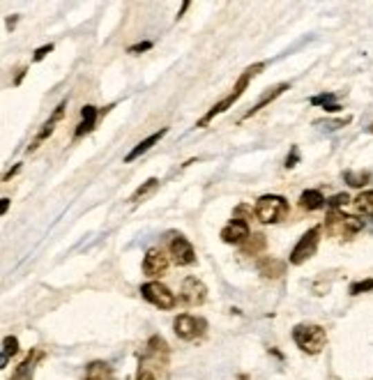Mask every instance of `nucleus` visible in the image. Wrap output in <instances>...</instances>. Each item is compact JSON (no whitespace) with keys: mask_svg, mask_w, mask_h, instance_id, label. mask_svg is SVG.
Wrapping results in <instances>:
<instances>
[{"mask_svg":"<svg viewBox=\"0 0 373 380\" xmlns=\"http://www.w3.org/2000/svg\"><path fill=\"white\" fill-rule=\"evenodd\" d=\"M254 212L260 224H279L288 214V200L279 193H265V196L256 200Z\"/></svg>","mask_w":373,"mask_h":380,"instance_id":"20e7f679","label":"nucleus"},{"mask_svg":"<svg viewBox=\"0 0 373 380\" xmlns=\"http://www.w3.org/2000/svg\"><path fill=\"white\" fill-rule=\"evenodd\" d=\"M136 380H157V378L155 376H145V373H138Z\"/></svg>","mask_w":373,"mask_h":380,"instance_id":"f704fd0d","label":"nucleus"},{"mask_svg":"<svg viewBox=\"0 0 373 380\" xmlns=\"http://www.w3.org/2000/svg\"><path fill=\"white\" fill-rule=\"evenodd\" d=\"M293 341L307 355H318L327 343V332L316 323H300L293 327Z\"/></svg>","mask_w":373,"mask_h":380,"instance_id":"7ed1b4c3","label":"nucleus"},{"mask_svg":"<svg viewBox=\"0 0 373 380\" xmlns=\"http://www.w3.org/2000/svg\"><path fill=\"white\" fill-rule=\"evenodd\" d=\"M267 249V238L262 233H251L249 235V240L245 242V245H242V254L245 256H260L262 251H265Z\"/></svg>","mask_w":373,"mask_h":380,"instance_id":"412c9836","label":"nucleus"},{"mask_svg":"<svg viewBox=\"0 0 373 380\" xmlns=\"http://www.w3.org/2000/svg\"><path fill=\"white\" fill-rule=\"evenodd\" d=\"M343 180L350 187H364L371 180V173L369 171H345L343 173Z\"/></svg>","mask_w":373,"mask_h":380,"instance_id":"a878e982","label":"nucleus"},{"mask_svg":"<svg viewBox=\"0 0 373 380\" xmlns=\"http://www.w3.org/2000/svg\"><path fill=\"white\" fill-rule=\"evenodd\" d=\"M44 357V352H39V350H30L26 355V359L21 362L17 369H14L12 373V378L10 380H32V373H35V364L39 362V359Z\"/></svg>","mask_w":373,"mask_h":380,"instance_id":"2eb2a0df","label":"nucleus"},{"mask_svg":"<svg viewBox=\"0 0 373 380\" xmlns=\"http://www.w3.org/2000/svg\"><path fill=\"white\" fill-rule=\"evenodd\" d=\"M159 187V180L157 178H150V180H145V182L138 187V189L131 193V203H141L143 198H148L152 191H155Z\"/></svg>","mask_w":373,"mask_h":380,"instance_id":"393cba45","label":"nucleus"},{"mask_svg":"<svg viewBox=\"0 0 373 380\" xmlns=\"http://www.w3.org/2000/svg\"><path fill=\"white\" fill-rule=\"evenodd\" d=\"M362 228H364L362 219L343 214L341 210H329L327 219H325V231H327L332 238H338V240H350L352 235H357Z\"/></svg>","mask_w":373,"mask_h":380,"instance_id":"39448f33","label":"nucleus"},{"mask_svg":"<svg viewBox=\"0 0 373 380\" xmlns=\"http://www.w3.org/2000/svg\"><path fill=\"white\" fill-rule=\"evenodd\" d=\"M262 69H265V62H256V65L247 67L245 72H242V76H240V79H238V83H235V88L231 90V93H228V95H226V97H224V99H221V102H217V104H214V106H212L210 111H207V113H205L203 117H200V120H198V127H207V124H210V122H212V120H214V117H217V115L226 113V111L231 108L233 104L238 102L242 95H245V90L249 88V81H251V79H256V76H258V74L262 72Z\"/></svg>","mask_w":373,"mask_h":380,"instance_id":"f03ea898","label":"nucleus"},{"mask_svg":"<svg viewBox=\"0 0 373 380\" xmlns=\"http://www.w3.org/2000/svg\"><path fill=\"white\" fill-rule=\"evenodd\" d=\"M10 210V198H3V205H0V214H7Z\"/></svg>","mask_w":373,"mask_h":380,"instance_id":"473e14b6","label":"nucleus"},{"mask_svg":"<svg viewBox=\"0 0 373 380\" xmlns=\"http://www.w3.org/2000/svg\"><path fill=\"white\" fill-rule=\"evenodd\" d=\"M350 203V196L348 193H336V196H332L327 200V205H329V210H341V207H345Z\"/></svg>","mask_w":373,"mask_h":380,"instance_id":"bb28decb","label":"nucleus"},{"mask_svg":"<svg viewBox=\"0 0 373 380\" xmlns=\"http://www.w3.org/2000/svg\"><path fill=\"white\" fill-rule=\"evenodd\" d=\"M186 10H189V3H186V0H184V3H182V7H180V12H178V19L182 17V14H184Z\"/></svg>","mask_w":373,"mask_h":380,"instance_id":"72a5a7b5","label":"nucleus"},{"mask_svg":"<svg viewBox=\"0 0 373 380\" xmlns=\"http://www.w3.org/2000/svg\"><path fill=\"white\" fill-rule=\"evenodd\" d=\"M321 233H323V228L314 226L297 240L295 249L290 251V265H302V263H307L311 256H316L318 245H321Z\"/></svg>","mask_w":373,"mask_h":380,"instance_id":"423d86ee","label":"nucleus"},{"mask_svg":"<svg viewBox=\"0 0 373 380\" xmlns=\"http://www.w3.org/2000/svg\"><path fill=\"white\" fill-rule=\"evenodd\" d=\"M369 290H373V279L355 281L350 286V295H362V293H369Z\"/></svg>","mask_w":373,"mask_h":380,"instance_id":"cd10ccee","label":"nucleus"},{"mask_svg":"<svg viewBox=\"0 0 373 380\" xmlns=\"http://www.w3.org/2000/svg\"><path fill=\"white\" fill-rule=\"evenodd\" d=\"M141 295H143V300H148L150 304H155V307L164 309V311H171L178 304L175 293H171V288L164 286L162 281H148V283H143V286H141Z\"/></svg>","mask_w":373,"mask_h":380,"instance_id":"0eeeda50","label":"nucleus"},{"mask_svg":"<svg viewBox=\"0 0 373 380\" xmlns=\"http://www.w3.org/2000/svg\"><path fill=\"white\" fill-rule=\"evenodd\" d=\"M297 159H300V152H297V148H293V152H290V157L286 159V169H293V166L297 164Z\"/></svg>","mask_w":373,"mask_h":380,"instance_id":"7c9ffc66","label":"nucleus"},{"mask_svg":"<svg viewBox=\"0 0 373 380\" xmlns=\"http://www.w3.org/2000/svg\"><path fill=\"white\" fill-rule=\"evenodd\" d=\"M334 99H336L334 93H323V95L311 97V104H314V106H323L327 113H336V111H341V106H338Z\"/></svg>","mask_w":373,"mask_h":380,"instance_id":"5701e85b","label":"nucleus"},{"mask_svg":"<svg viewBox=\"0 0 373 380\" xmlns=\"http://www.w3.org/2000/svg\"><path fill=\"white\" fill-rule=\"evenodd\" d=\"M53 51V44H44V46H39L37 51H35V55H32V60L35 62H39V60H44L46 58V53H51Z\"/></svg>","mask_w":373,"mask_h":380,"instance_id":"c85d7f7f","label":"nucleus"},{"mask_svg":"<svg viewBox=\"0 0 373 380\" xmlns=\"http://www.w3.org/2000/svg\"><path fill=\"white\" fill-rule=\"evenodd\" d=\"M173 330H175V334L180 339H184V341H193V339L203 336L205 330H207V323L203 318H196L191 314H182L175 318V323H173Z\"/></svg>","mask_w":373,"mask_h":380,"instance_id":"6e6552de","label":"nucleus"},{"mask_svg":"<svg viewBox=\"0 0 373 380\" xmlns=\"http://www.w3.org/2000/svg\"><path fill=\"white\" fill-rule=\"evenodd\" d=\"M352 205H355V210L359 214H364V217H373V191H362L352 200Z\"/></svg>","mask_w":373,"mask_h":380,"instance_id":"b1692460","label":"nucleus"},{"mask_svg":"<svg viewBox=\"0 0 373 380\" xmlns=\"http://www.w3.org/2000/svg\"><path fill=\"white\" fill-rule=\"evenodd\" d=\"M97 108L95 106H86L81 111V122H79V127H76V131H74V136L76 138H81V136H86V134H90V131L95 129V124H97Z\"/></svg>","mask_w":373,"mask_h":380,"instance_id":"aec40b11","label":"nucleus"},{"mask_svg":"<svg viewBox=\"0 0 373 380\" xmlns=\"http://www.w3.org/2000/svg\"><path fill=\"white\" fill-rule=\"evenodd\" d=\"M366 131H369V134H373V122L369 124V127H366Z\"/></svg>","mask_w":373,"mask_h":380,"instance_id":"c9c22d12","label":"nucleus"},{"mask_svg":"<svg viewBox=\"0 0 373 380\" xmlns=\"http://www.w3.org/2000/svg\"><path fill=\"white\" fill-rule=\"evenodd\" d=\"M180 300L189 309L200 307V304H205L207 300V286L198 276H186L182 281V288H180Z\"/></svg>","mask_w":373,"mask_h":380,"instance_id":"1a4fd4ad","label":"nucleus"},{"mask_svg":"<svg viewBox=\"0 0 373 380\" xmlns=\"http://www.w3.org/2000/svg\"><path fill=\"white\" fill-rule=\"evenodd\" d=\"M249 224L247 221H240V219H233L231 224H226L221 228V240L226 245H233V247H242L245 242L249 240Z\"/></svg>","mask_w":373,"mask_h":380,"instance_id":"f8f14e48","label":"nucleus"},{"mask_svg":"<svg viewBox=\"0 0 373 380\" xmlns=\"http://www.w3.org/2000/svg\"><path fill=\"white\" fill-rule=\"evenodd\" d=\"M169 251H171L173 263L180 267H186V265H193V263H196V251H193L191 242L186 240L184 235H173Z\"/></svg>","mask_w":373,"mask_h":380,"instance_id":"9d476101","label":"nucleus"},{"mask_svg":"<svg viewBox=\"0 0 373 380\" xmlns=\"http://www.w3.org/2000/svg\"><path fill=\"white\" fill-rule=\"evenodd\" d=\"M19 352V339L7 334L3 339V357H0V369H5L7 364H10V357H14Z\"/></svg>","mask_w":373,"mask_h":380,"instance_id":"4be33fe9","label":"nucleus"},{"mask_svg":"<svg viewBox=\"0 0 373 380\" xmlns=\"http://www.w3.org/2000/svg\"><path fill=\"white\" fill-rule=\"evenodd\" d=\"M290 86H288V83H279V86H274L272 90H269V93H265V95H262L260 97V99L258 102H256V106L254 108H249L247 111V113H245V120H247V117H251V115H256V113H258V111L260 108H265L267 106V104H272L274 99H276V97H279V95H283V93H286V90H288Z\"/></svg>","mask_w":373,"mask_h":380,"instance_id":"6ab92c4d","label":"nucleus"},{"mask_svg":"<svg viewBox=\"0 0 373 380\" xmlns=\"http://www.w3.org/2000/svg\"><path fill=\"white\" fill-rule=\"evenodd\" d=\"M65 108H67V99H62L58 106H55V111L51 113V117H48V120L41 124V129L37 131V136H35V141L30 143V148H28V152H35L39 148V143L41 141H46L48 136L53 134V129H55V124H58L60 120H62V115H65Z\"/></svg>","mask_w":373,"mask_h":380,"instance_id":"ddd939ff","label":"nucleus"},{"mask_svg":"<svg viewBox=\"0 0 373 380\" xmlns=\"http://www.w3.org/2000/svg\"><path fill=\"white\" fill-rule=\"evenodd\" d=\"M300 205H302V210L316 212V210H323V207L327 205V200H325V196L318 189H307V191H302Z\"/></svg>","mask_w":373,"mask_h":380,"instance_id":"a211bd4d","label":"nucleus"},{"mask_svg":"<svg viewBox=\"0 0 373 380\" xmlns=\"http://www.w3.org/2000/svg\"><path fill=\"white\" fill-rule=\"evenodd\" d=\"M83 380H113V369L102 359H95L86 366V378Z\"/></svg>","mask_w":373,"mask_h":380,"instance_id":"f3484780","label":"nucleus"},{"mask_svg":"<svg viewBox=\"0 0 373 380\" xmlns=\"http://www.w3.org/2000/svg\"><path fill=\"white\" fill-rule=\"evenodd\" d=\"M171 265V258L166 256L164 249L159 247H152L145 251V258H143V272L152 276V279H159V276L166 274V269Z\"/></svg>","mask_w":373,"mask_h":380,"instance_id":"9b49d317","label":"nucleus"},{"mask_svg":"<svg viewBox=\"0 0 373 380\" xmlns=\"http://www.w3.org/2000/svg\"><path fill=\"white\" fill-rule=\"evenodd\" d=\"M19 171H21V164H17V166H14V169H12V171H7L3 180H5V182H10V180H12V175H17V173H19Z\"/></svg>","mask_w":373,"mask_h":380,"instance_id":"2f4dec72","label":"nucleus"},{"mask_svg":"<svg viewBox=\"0 0 373 380\" xmlns=\"http://www.w3.org/2000/svg\"><path fill=\"white\" fill-rule=\"evenodd\" d=\"M169 362H171V348L166 343L164 336H150L148 343L138 357V373H145V376H162V373L169 369Z\"/></svg>","mask_w":373,"mask_h":380,"instance_id":"f257e3e1","label":"nucleus"},{"mask_svg":"<svg viewBox=\"0 0 373 380\" xmlns=\"http://www.w3.org/2000/svg\"><path fill=\"white\" fill-rule=\"evenodd\" d=\"M148 48H152V41H141V44L129 46V51H127V53H131V55H138V53L148 51Z\"/></svg>","mask_w":373,"mask_h":380,"instance_id":"c756f323","label":"nucleus"},{"mask_svg":"<svg viewBox=\"0 0 373 380\" xmlns=\"http://www.w3.org/2000/svg\"><path fill=\"white\" fill-rule=\"evenodd\" d=\"M166 131H169V129H159V131H155V134H150L148 138H143V141L141 143H138L136 145V148L134 150H131L129 152V155L127 157H124V162H134V159H138V157H141V155H145V152H148L150 148H152V145H155V143H159V141H162V138L166 136Z\"/></svg>","mask_w":373,"mask_h":380,"instance_id":"dca6fc26","label":"nucleus"},{"mask_svg":"<svg viewBox=\"0 0 373 380\" xmlns=\"http://www.w3.org/2000/svg\"><path fill=\"white\" fill-rule=\"evenodd\" d=\"M256 267H258L262 279L276 281V279H281V276L286 274L288 263L281 260V258H274V256H262V258L256 263Z\"/></svg>","mask_w":373,"mask_h":380,"instance_id":"4468645a","label":"nucleus"}]
</instances>
